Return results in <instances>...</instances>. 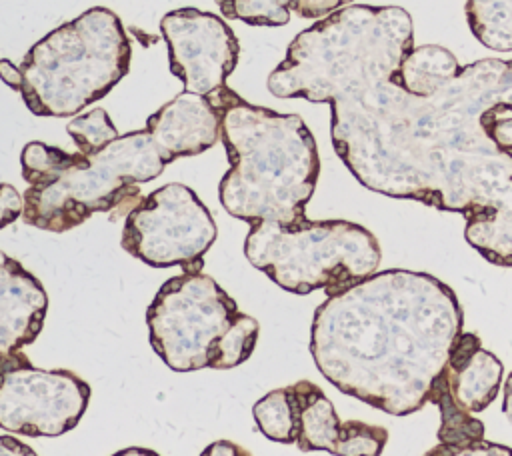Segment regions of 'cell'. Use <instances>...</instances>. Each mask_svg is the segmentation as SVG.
I'll list each match as a JSON object with an SVG mask.
<instances>
[{
	"label": "cell",
	"instance_id": "277c9868",
	"mask_svg": "<svg viewBox=\"0 0 512 456\" xmlns=\"http://www.w3.org/2000/svg\"><path fill=\"white\" fill-rule=\"evenodd\" d=\"M20 164L28 182L22 220L48 232H68L94 212L128 216L144 198L136 184L158 178L166 166L146 130L122 134L92 154L32 140Z\"/></svg>",
	"mask_w": 512,
	"mask_h": 456
},
{
	"label": "cell",
	"instance_id": "f1b7e54d",
	"mask_svg": "<svg viewBox=\"0 0 512 456\" xmlns=\"http://www.w3.org/2000/svg\"><path fill=\"white\" fill-rule=\"evenodd\" d=\"M112 456H160L158 452L150 450V448H142V446H130V448H124V450H118L114 452Z\"/></svg>",
	"mask_w": 512,
	"mask_h": 456
},
{
	"label": "cell",
	"instance_id": "484cf974",
	"mask_svg": "<svg viewBox=\"0 0 512 456\" xmlns=\"http://www.w3.org/2000/svg\"><path fill=\"white\" fill-rule=\"evenodd\" d=\"M0 456H38L28 444L14 436H0Z\"/></svg>",
	"mask_w": 512,
	"mask_h": 456
},
{
	"label": "cell",
	"instance_id": "8992f818",
	"mask_svg": "<svg viewBox=\"0 0 512 456\" xmlns=\"http://www.w3.org/2000/svg\"><path fill=\"white\" fill-rule=\"evenodd\" d=\"M146 324L154 352L176 372L230 370L250 358L260 330L202 270L168 278L146 310Z\"/></svg>",
	"mask_w": 512,
	"mask_h": 456
},
{
	"label": "cell",
	"instance_id": "5bb4252c",
	"mask_svg": "<svg viewBox=\"0 0 512 456\" xmlns=\"http://www.w3.org/2000/svg\"><path fill=\"white\" fill-rule=\"evenodd\" d=\"M504 366L472 332H460L442 372L452 400L466 412L476 414L490 406L502 382Z\"/></svg>",
	"mask_w": 512,
	"mask_h": 456
},
{
	"label": "cell",
	"instance_id": "44dd1931",
	"mask_svg": "<svg viewBox=\"0 0 512 456\" xmlns=\"http://www.w3.org/2000/svg\"><path fill=\"white\" fill-rule=\"evenodd\" d=\"M68 134L72 136L78 152L92 154L116 140L120 134L112 124L108 112L104 108H94L88 114H80L72 118L66 126Z\"/></svg>",
	"mask_w": 512,
	"mask_h": 456
},
{
	"label": "cell",
	"instance_id": "9a60e30c",
	"mask_svg": "<svg viewBox=\"0 0 512 456\" xmlns=\"http://www.w3.org/2000/svg\"><path fill=\"white\" fill-rule=\"evenodd\" d=\"M460 72V64L452 52L442 46H414L400 62L392 80L408 94L430 96L452 82Z\"/></svg>",
	"mask_w": 512,
	"mask_h": 456
},
{
	"label": "cell",
	"instance_id": "ac0fdd59",
	"mask_svg": "<svg viewBox=\"0 0 512 456\" xmlns=\"http://www.w3.org/2000/svg\"><path fill=\"white\" fill-rule=\"evenodd\" d=\"M466 18L480 44L512 52V0H466Z\"/></svg>",
	"mask_w": 512,
	"mask_h": 456
},
{
	"label": "cell",
	"instance_id": "d4e9b609",
	"mask_svg": "<svg viewBox=\"0 0 512 456\" xmlns=\"http://www.w3.org/2000/svg\"><path fill=\"white\" fill-rule=\"evenodd\" d=\"M200 456H252L244 446L232 440H216L208 444Z\"/></svg>",
	"mask_w": 512,
	"mask_h": 456
},
{
	"label": "cell",
	"instance_id": "8fae6325",
	"mask_svg": "<svg viewBox=\"0 0 512 456\" xmlns=\"http://www.w3.org/2000/svg\"><path fill=\"white\" fill-rule=\"evenodd\" d=\"M298 396L296 446L302 452L324 450L334 456H380L388 430L360 420L342 422L328 396L310 380L294 382Z\"/></svg>",
	"mask_w": 512,
	"mask_h": 456
},
{
	"label": "cell",
	"instance_id": "ba28073f",
	"mask_svg": "<svg viewBox=\"0 0 512 456\" xmlns=\"http://www.w3.org/2000/svg\"><path fill=\"white\" fill-rule=\"evenodd\" d=\"M216 236V222L196 192L170 182L144 196L126 216L120 242L148 266L200 272Z\"/></svg>",
	"mask_w": 512,
	"mask_h": 456
},
{
	"label": "cell",
	"instance_id": "7c38bea8",
	"mask_svg": "<svg viewBox=\"0 0 512 456\" xmlns=\"http://www.w3.org/2000/svg\"><path fill=\"white\" fill-rule=\"evenodd\" d=\"M220 124L222 112L208 96L182 92L148 116L144 130L168 164L212 148L220 140Z\"/></svg>",
	"mask_w": 512,
	"mask_h": 456
},
{
	"label": "cell",
	"instance_id": "9c48e42d",
	"mask_svg": "<svg viewBox=\"0 0 512 456\" xmlns=\"http://www.w3.org/2000/svg\"><path fill=\"white\" fill-rule=\"evenodd\" d=\"M90 384L68 368L32 366L20 352L0 366V430L30 438H56L80 422Z\"/></svg>",
	"mask_w": 512,
	"mask_h": 456
},
{
	"label": "cell",
	"instance_id": "4316f807",
	"mask_svg": "<svg viewBox=\"0 0 512 456\" xmlns=\"http://www.w3.org/2000/svg\"><path fill=\"white\" fill-rule=\"evenodd\" d=\"M0 78L16 92L22 90V72H20V66L12 64L8 58L0 60Z\"/></svg>",
	"mask_w": 512,
	"mask_h": 456
},
{
	"label": "cell",
	"instance_id": "d6986e66",
	"mask_svg": "<svg viewBox=\"0 0 512 456\" xmlns=\"http://www.w3.org/2000/svg\"><path fill=\"white\" fill-rule=\"evenodd\" d=\"M444 372V370H442ZM440 408V428L438 442L444 444H468L484 438V424L476 420L470 412L462 410L450 396L444 376L440 374L430 390V400Z\"/></svg>",
	"mask_w": 512,
	"mask_h": 456
},
{
	"label": "cell",
	"instance_id": "7a4b0ae2",
	"mask_svg": "<svg viewBox=\"0 0 512 456\" xmlns=\"http://www.w3.org/2000/svg\"><path fill=\"white\" fill-rule=\"evenodd\" d=\"M462 326V308L448 284L392 268L330 294L316 308L310 354L340 392L406 416L430 400Z\"/></svg>",
	"mask_w": 512,
	"mask_h": 456
},
{
	"label": "cell",
	"instance_id": "cb8c5ba5",
	"mask_svg": "<svg viewBox=\"0 0 512 456\" xmlns=\"http://www.w3.org/2000/svg\"><path fill=\"white\" fill-rule=\"evenodd\" d=\"M24 198L22 194L8 182H0V230L22 218Z\"/></svg>",
	"mask_w": 512,
	"mask_h": 456
},
{
	"label": "cell",
	"instance_id": "6da1fadb",
	"mask_svg": "<svg viewBox=\"0 0 512 456\" xmlns=\"http://www.w3.org/2000/svg\"><path fill=\"white\" fill-rule=\"evenodd\" d=\"M412 48L404 8L348 4L290 42L268 90L328 102L334 150L368 190L484 220L512 192V158L484 124L486 112L512 110V60L472 62L414 96L392 80Z\"/></svg>",
	"mask_w": 512,
	"mask_h": 456
},
{
	"label": "cell",
	"instance_id": "f546056e",
	"mask_svg": "<svg viewBox=\"0 0 512 456\" xmlns=\"http://www.w3.org/2000/svg\"><path fill=\"white\" fill-rule=\"evenodd\" d=\"M324 2H328V4H332L334 8H342L344 4H350L352 0H324Z\"/></svg>",
	"mask_w": 512,
	"mask_h": 456
},
{
	"label": "cell",
	"instance_id": "ffe728a7",
	"mask_svg": "<svg viewBox=\"0 0 512 456\" xmlns=\"http://www.w3.org/2000/svg\"><path fill=\"white\" fill-rule=\"evenodd\" d=\"M226 18L252 26H284L290 20L292 0H216Z\"/></svg>",
	"mask_w": 512,
	"mask_h": 456
},
{
	"label": "cell",
	"instance_id": "4fadbf2b",
	"mask_svg": "<svg viewBox=\"0 0 512 456\" xmlns=\"http://www.w3.org/2000/svg\"><path fill=\"white\" fill-rule=\"evenodd\" d=\"M46 310L48 296L40 280L0 250V366L38 338Z\"/></svg>",
	"mask_w": 512,
	"mask_h": 456
},
{
	"label": "cell",
	"instance_id": "e0dca14e",
	"mask_svg": "<svg viewBox=\"0 0 512 456\" xmlns=\"http://www.w3.org/2000/svg\"><path fill=\"white\" fill-rule=\"evenodd\" d=\"M258 430L272 442L296 444L298 396L294 384L270 390L252 408Z\"/></svg>",
	"mask_w": 512,
	"mask_h": 456
},
{
	"label": "cell",
	"instance_id": "52a82bcc",
	"mask_svg": "<svg viewBox=\"0 0 512 456\" xmlns=\"http://www.w3.org/2000/svg\"><path fill=\"white\" fill-rule=\"evenodd\" d=\"M248 262L294 294L326 296L374 274L382 252L376 236L348 220H308L284 226L256 222L244 240Z\"/></svg>",
	"mask_w": 512,
	"mask_h": 456
},
{
	"label": "cell",
	"instance_id": "2e32d148",
	"mask_svg": "<svg viewBox=\"0 0 512 456\" xmlns=\"http://www.w3.org/2000/svg\"><path fill=\"white\" fill-rule=\"evenodd\" d=\"M464 238L488 262L512 266V192L488 218L466 222Z\"/></svg>",
	"mask_w": 512,
	"mask_h": 456
},
{
	"label": "cell",
	"instance_id": "603a6c76",
	"mask_svg": "<svg viewBox=\"0 0 512 456\" xmlns=\"http://www.w3.org/2000/svg\"><path fill=\"white\" fill-rule=\"evenodd\" d=\"M504 108H494L484 114L486 132L492 138V142L512 158V116L502 118Z\"/></svg>",
	"mask_w": 512,
	"mask_h": 456
},
{
	"label": "cell",
	"instance_id": "30bf717a",
	"mask_svg": "<svg viewBox=\"0 0 512 456\" xmlns=\"http://www.w3.org/2000/svg\"><path fill=\"white\" fill-rule=\"evenodd\" d=\"M160 32L168 46L170 72L182 80L184 92L208 96L226 86L238 64L240 44L220 16L178 8L164 14Z\"/></svg>",
	"mask_w": 512,
	"mask_h": 456
},
{
	"label": "cell",
	"instance_id": "3957f363",
	"mask_svg": "<svg viewBox=\"0 0 512 456\" xmlns=\"http://www.w3.org/2000/svg\"><path fill=\"white\" fill-rule=\"evenodd\" d=\"M208 98L222 112L220 140L230 162L218 186L224 210L248 224L302 222L320 174L316 140L304 120L254 106L228 86Z\"/></svg>",
	"mask_w": 512,
	"mask_h": 456
},
{
	"label": "cell",
	"instance_id": "83f0119b",
	"mask_svg": "<svg viewBox=\"0 0 512 456\" xmlns=\"http://www.w3.org/2000/svg\"><path fill=\"white\" fill-rule=\"evenodd\" d=\"M504 404H502V412L508 418V422L512 424V372L506 376L504 380Z\"/></svg>",
	"mask_w": 512,
	"mask_h": 456
},
{
	"label": "cell",
	"instance_id": "7402d4cb",
	"mask_svg": "<svg viewBox=\"0 0 512 456\" xmlns=\"http://www.w3.org/2000/svg\"><path fill=\"white\" fill-rule=\"evenodd\" d=\"M424 456H512V448L496 444V442H488L482 438V440L468 442V444L438 442Z\"/></svg>",
	"mask_w": 512,
	"mask_h": 456
},
{
	"label": "cell",
	"instance_id": "5b68a950",
	"mask_svg": "<svg viewBox=\"0 0 512 456\" xmlns=\"http://www.w3.org/2000/svg\"><path fill=\"white\" fill-rule=\"evenodd\" d=\"M130 42L120 18L94 6L50 30L20 64V96L36 116H72L104 98L130 68Z\"/></svg>",
	"mask_w": 512,
	"mask_h": 456
}]
</instances>
